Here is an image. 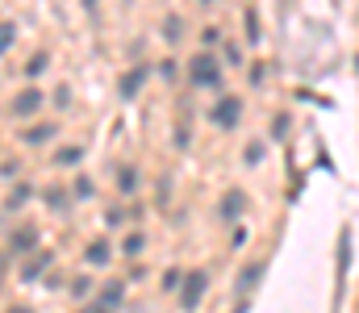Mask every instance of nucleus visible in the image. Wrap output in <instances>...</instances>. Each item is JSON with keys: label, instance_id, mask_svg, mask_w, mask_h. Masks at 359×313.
Wrapping results in <instances>:
<instances>
[{"label": "nucleus", "instance_id": "23", "mask_svg": "<svg viewBox=\"0 0 359 313\" xmlns=\"http://www.w3.org/2000/svg\"><path fill=\"white\" fill-rule=\"evenodd\" d=\"M217 38H222V29H205V34H201V42H205V46H213Z\"/></svg>", "mask_w": 359, "mask_h": 313}, {"label": "nucleus", "instance_id": "22", "mask_svg": "<svg viewBox=\"0 0 359 313\" xmlns=\"http://www.w3.org/2000/svg\"><path fill=\"white\" fill-rule=\"evenodd\" d=\"M55 104H59V109H67V104H72V92H67V88H59V92H55Z\"/></svg>", "mask_w": 359, "mask_h": 313}, {"label": "nucleus", "instance_id": "25", "mask_svg": "<svg viewBox=\"0 0 359 313\" xmlns=\"http://www.w3.org/2000/svg\"><path fill=\"white\" fill-rule=\"evenodd\" d=\"M8 313H34V309H29V305H13Z\"/></svg>", "mask_w": 359, "mask_h": 313}, {"label": "nucleus", "instance_id": "20", "mask_svg": "<svg viewBox=\"0 0 359 313\" xmlns=\"http://www.w3.org/2000/svg\"><path fill=\"white\" fill-rule=\"evenodd\" d=\"M142 242H147L142 234H130V238H126V251H130V255H138V251H142Z\"/></svg>", "mask_w": 359, "mask_h": 313}, {"label": "nucleus", "instance_id": "12", "mask_svg": "<svg viewBox=\"0 0 359 313\" xmlns=\"http://www.w3.org/2000/svg\"><path fill=\"white\" fill-rule=\"evenodd\" d=\"M80 159H84V151H80V146H63V151L55 155V163H59V167H67V163H80Z\"/></svg>", "mask_w": 359, "mask_h": 313}, {"label": "nucleus", "instance_id": "15", "mask_svg": "<svg viewBox=\"0 0 359 313\" xmlns=\"http://www.w3.org/2000/svg\"><path fill=\"white\" fill-rule=\"evenodd\" d=\"M117 184H121V193H134V184H138V172H134V167H121Z\"/></svg>", "mask_w": 359, "mask_h": 313}, {"label": "nucleus", "instance_id": "5", "mask_svg": "<svg viewBox=\"0 0 359 313\" xmlns=\"http://www.w3.org/2000/svg\"><path fill=\"white\" fill-rule=\"evenodd\" d=\"M38 109H42V92H38V88L21 92V97L13 101V113H17V117H29V113H38Z\"/></svg>", "mask_w": 359, "mask_h": 313}, {"label": "nucleus", "instance_id": "8", "mask_svg": "<svg viewBox=\"0 0 359 313\" xmlns=\"http://www.w3.org/2000/svg\"><path fill=\"white\" fill-rule=\"evenodd\" d=\"M121 297H126V284H121V280H113V284H104V288H100V305H104V309H117V305H121Z\"/></svg>", "mask_w": 359, "mask_h": 313}, {"label": "nucleus", "instance_id": "24", "mask_svg": "<svg viewBox=\"0 0 359 313\" xmlns=\"http://www.w3.org/2000/svg\"><path fill=\"white\" fill-rule=\"evenodd\" d=\"M80 313H109V309H104V305L96 301V305H88V309H80Z\"/></svg>", "mask_w": 359, "mask_h": 313}, {"label": "nucleus", "instance_id": "2", "mask_svg": "<svg viewBox=\"0 0 359 313\" xmlns=\"http://www.w3.org/2000/svg\"><path fill=\"white\" fill-rule=\"evenodd\" d=\"M205 284H209V272H201V267H192L188 276H180V305L196 309L201 297H205Z\"/></svg>", "mask_w": 359, "mask_h": 313}, {"label": "nucleus", "instance_id": "7", "mask_svg": "<svg viewBox=\"0 0 359 313\" xmlns=\"http://www.w3.org/2000/svg\"><path fill=\"white\" fill-rule=\"evenodd\" d=\"M55 134H59L55 125H29V130L21 134V142H29V146H42V142H50Z\"/></svg>", "mask_w": 359, "mask_h": 313}, {"label": "nucleus", "instance_id": "26", "mask_svg": "<svg viewBox=\"0 0 359 313\" xmlns=\"http://www.w3.org/2000/svg\"><path fill=\"white\" fill-rule=\"evenodd\" d=\"M84 8H88V13H96V0H84Z\"/></svg>", "mask_w": 359, "mask_h": 313}, {"label": "nucleus", "instance_id": "18", "mask_svg": "<svg viewBox=\"0 0 359 313\" xmlns=\"http://www.w3.org/2000/svg\"><path fill=\"white\" fill-rule=\"evenodd\" d=\"M25 201H29V188L21 184V188H17V193L8 197V209H21V205H25Z\"/></svg>", "mask_w": 359, "mask_h": 313}, {"label": "nucleus", "instance_id": "14", "mask_svg": "<svg viewBox=\"0 0 359 313\" xmlns=\"http://www.w3.org/2000/svg\"><path fill=\"white\" fill-rule=\"evenodd\" d=\"M264 34H259V17H255V8H247V42H259Z\"/></svg>", "mask_w": 359, "mask_h": 313}, {"label": "nucleus", "instance_id": "13", "mask_svg": "<svg viewBox=\"0 0 359 313\" xmlns=\"http://www.w3.org/2000/svg\"><path fill=\"white\" fill-rule=\"evenodd\" d=\"M163 38H168V42H180V38H184V21H180V17H168V21H163Z\"/></svg>", "mask_w": 359, "mask_h": 313}, {"label": "nucleus", "instance_id": "3", "mask_svg": "<svg viewBox=\"0 0 359 313\" xmlns=\"http://www.w3.org/2000/svg\"><path fill=\"white\" fill-rule=\"evenodd\" d=\"M238 117H243V101H238V97H222V101L213 104V113H209V121L222 125V130L238 125Z\"/></svg>", "mask_w": 359, "mask_h": 313}, {"label": "nucleus", "instance_id": "11", "mask_svg": "<svg viewBox=\"0 0 359 313\" xmlns=\"http://www.w3.org/2000/svg\"><path fill=\"white\" fill-rule=\"evenodd\" d=\"M50 259H55V255H50V251H42V259H34V263H29V267H25L21 276H25V280H38V276H42V272L50 267Z\"/></svg>", "mask_w": 359, "mask_h": 313}, {"label": "nucleus", "instance_id": "17", "mask_svg": "<svg viewBox=\"0 0 359 313\" xmlns=\"http://www.w3.org/2000/svg\"><path fill=\"white\" fill-rule=\"evenodd\" d=\"M13 38H17V29H13V25H0V55L13 46Z\"/></svg>", "mask_w": 359, "mask_h": 313}, {"label": "nucleus", "instance_id": "9", "mask_svg": "<svg viewBox=\"0 0 359 313\" xmlns=\"http://www.w3.org/2000/svg\"><path fill=\"white\" fill-rule=\"evenodd\" d=\"M109 255H113V246H109V242H92V246H88V263H92V267L109 263Z\"/></svg>", "mask_w": 359, "mask_h": 313}, {"label": "nucleus", "instance_id": "19", "mask_svg": "<svg viewBox=\"0 0 359 313\" xmlns=\"http://www.w3.org/2000/svg\"><path fill=\"white\" fill-rule=\"evenodd\" d=\"M259 276H264V263H255V267H251V272H247V280H238V288H251V284H255V280H259Z\"/></svg>", "mask_w": 359, "mask_h": 313}, {"label": "nucleus", "instance_id": "1", "mask_svg": "<svg viewBox=\"0 0 359 313\" xmlns=\"http://www.w3.org/2000/svg\"><path fill=\"white\" fill-rule=\"evenodd\" d=\"M188 80L196 84V88H217L222 84V71H217V59L205 50V55H196L192 63H188Z\"/></svg>", "mask_w": 359, "mask_h": 313}, {"label": "nucleus", "instance_id": "4", "mask_svg": "<svg viewBox=\"0 0 359 313\" xmlns=\"http://www.w3.org/2000/svg\"><path fill=\"white\" fill-rule=\"evenodd\" d=\"M142 84H147V67H134V71H126V76H121V101H134Z\"/></svg>", "mask_w": 359, "mask_h": 313}, {"label": "nucleus", "instance_id": "10", "mask_svg": "<svg viewBox=\"0 0 359 313\" xmlns=\"http://www.w3.org/2000/svg\"><path fill=\"white\" fill-rule=\"evenodd\" d=\"M243 205H247V197H243V193H230V197L222 201V217H238Z\"/></svg>", "mask_w": 359, "mask_h": 313}, {"label": "nucleus", "instance_id": "6", "mask_svg": "<svg viewBox=\"0 0 359 313\" xmlns=\"http://www.w3.org/2000/svg\"><path fill=\"white\" fill-rule=\"evenodd\" d=\"M38 246V230L34 225H21L13 238H8V251H34Z\"/></svg>", "mask_w": 359, "mask_h": 313}, {"label": "nucleus", "instance_id": "27", "mask_svg": "<svg viewBox=\"0 0 359 313\" xmlns=\"http://www.w3.org/2000/svg\"><path fill=\"white\" fill-rule=\"evenodd\" d=\"M201 4H213V0H201Z\"/></svg>", "mask_w": 359, "mask_h": 313}, {"label": "nucleus", "instance_id": "21", "mask_svg": "<svg viewBox=\"0 0 359 313\" xmlns=\"http://www.w3.org/2000/svg\"><path fill=\"white\" fill-rule=\"evenodd\" d=\"M46 201H50V209H63V205H67V201H63V193H59V188H50V193H46Z\"/></svg>", "mask_w": 359, "mask_h": 313}, {"label": "nucleus", "instance_id": "16", "mask_svg": "<svg viewBox=\"0 0 359 313\" xmlns=\"http://www.w3.org/2000/svg\"><path fill=\"white\" fill-rule=\"evenodd\" d=\"M46 63H50V59H46V55H34V59H29V67H25V71H29V76H42V71H46Z\"/></svg>", "mask_w": 359, "mask_h": 313}]
</instances>
